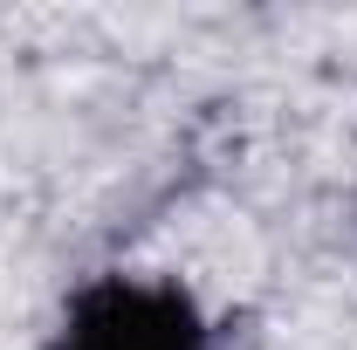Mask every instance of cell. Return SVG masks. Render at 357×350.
I'll use <instances>...</instances> for the list:
<instances>
[{
    "mask_svg": "<svg viewBox=\"0 0 357 350\" xmlns=\"http://www.w3.org/2000/svg\"><path fill=\"white\" fill-rule=\"evenodd\" d=\"M48 350H220L199 303L172 282L103 275L69 303Z\"/></svg>",
    "mask_w": 357,
    "mask_h": 350,
    "instance_id": "6da1fadb",
    "label": "cell"
}]
</instances>
